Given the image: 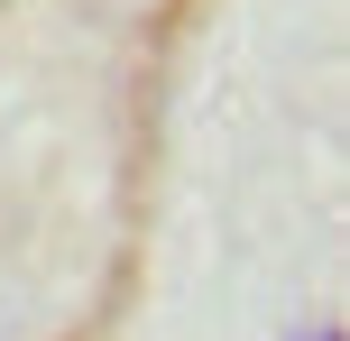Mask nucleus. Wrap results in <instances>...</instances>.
I'll return each instance as SVG.
<instances>
[{
    "instance_id": "obj_1",
    "label": "nucleus",
    "mask_w": 350,
    "mask_h": 341,
    "mask_svg": "<svg viewBox=\"0 0 350 341\" xmlns=\"http://www.w3.org/2000/svg\"><path fill=\"white\" fill-rule=\"evenodd\" d=\"M304 341H341V332H332V323H323V332H304Z\"/></svg>"
}]
</instances>
